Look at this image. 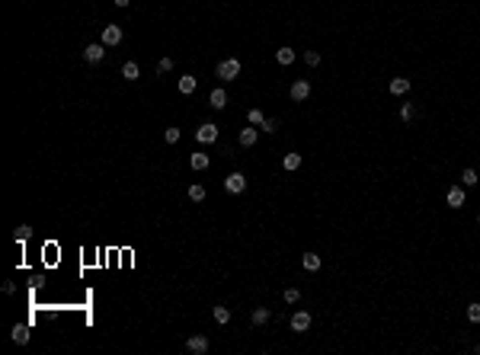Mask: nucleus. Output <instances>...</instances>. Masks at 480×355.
I'll return each instance as SVG.
<instances>
[{"label": "nucleus", "instance_id": "1", "mask_svg": "<svg viewBox=\"0 0 480 355\" xmlns=\"http://www.w3.org/2000/svg\"><path fill=\"white\" fill-rule=\"evenodd\" d=\"M215 77H221L227 84V80H237L240 77V61L237 58H224L218 67H215Z\"/></svg>", "mask_w": 480, "mask_h": 355}, {"label": "nucleus", "instance_id": "2", "mask_svg": "<svg viewBox=\"0 0 480 355\" xmlns=\"http://www.w3.org/2000/svg\"><path fill=\"white\" fill-rule=\"evenodd\" d=\"M218 125H215V122H205V125H199L195 128V141H199V144H215V141H218Z\"/></svg>", "mask_w": 480, "mask_h": 355}, {"label": "nucleus", "instance_id": "3", "mask_svg": "<svg viewBox=\"0 0 480 355\" xmlns=\"http://www.w3.org/2000/svg\"><path fill=\"white\" fill-rule=\"evenodd\" d=\"M103 45H106V48H116V45H122V26H116V23H106L103 26Z\"/></svg>", "mask_w": 480, "mask_h": 355}, {"label": "nucleus", "instance_id": "4", "mask_svg": "<svg viewBox=\"0 0 480 355\" xmlns=\"http://www.w3.org/2000/svg\"><path fill=\"white\" fill-rule=\"evenodd\" d=\"M288 326H292L295 333H307L310 330V313L307 311H295L292 317H288Z\"/></svg>", "mask_w": 480, "mask_h": 355}, {"label": "nucleus", "instance_id": "5", "mask_svg": "<svg viewBox=\"0 0 480 355\" xmlns=\"http://www.w3.org/2000/svg\"><path fill=\"white\" fill-rule=\"evenodd\" d=\"M208 346H212V343H208V336H202V333H195V336L186 339V349L192 352V355H205Z\"/></svg>", "mask_w": 480, "mask_h": 355}, {"label": "nucleus", "instance_id": "6", "mask_svg": "<svg viewBox=\"0 0 480 355\" xmlns=\"http://www.w3.org/2000/svg\"><path fill=\"white\" fill-rule=\"evenodd\" d=\"M224 189H227L231 195H240L243 189H247V176H243V173H231V176L224 179Z\"/></svg>", "mask_w": 480, "mask_h": 355}, {"label": "nucleus", "instance_id": "7", "mask_svg": "<svg viewBox=\"0 0 480 355\" xmlns=\"http://www.w3.org/2000/svg\"><path fill=\"white\" fill-rule=\"evenodd\" d=\"M106 58V45L103 42H93L84 48V61H90V64H99V61Z\"/></svg>", "mask_w": 480, "mask_h": 355}, {"label": "nucleus", "instance_id": "8", "mask_svg": "<svg viewBox=\"0 0 480 355\" xmlns=\"http://www.w3.org/2000/svg\"><path fill=\"white\" fill-rule=\"evenodd\" d=\"M445 202H448L451 208H464V202H468V192H464V186H451L448 195H445Z\"/></svg>", "mask_w": 480, "mask_h": 355}, {"label": "nucleus", "instance_id": "9", "mask_svg": "<svg viewBox=\"0 0 480 355\" xmlns=\"http://www.w3.org/2000/svg\"><path fill=\"white\" fill-rule=\"evenodd\" d=\"M288 96H292L295 102H304V99L310 96V84H307V80H295L292 90H288Z\"/></svg>", "mask_w": 480, "mask_h": 355}, {"label": "nucleus", "instance_id": "10", "mask_svg": "<svg viewBox=\"0 0 480 355\" xmlns=\"http://www.w3.org/2000/svg\"><path fill=\"white\" fill-rule=\"evenodd\" d=\"M240 147H253L256 141H260V128L256 125H247V128H240Z\"/></svg>", "mask_w": 480, "mask_h": 355}, {"label": "nucleus", "instance_id": "11", "mask_svg": "<svg viewBox=\"0 0 480 355\" xmlns=\"http://www.w3.org/2000/svg\"><path fill=\"white\" fill-rule=\"evenodd\" d=\"M295 58H298V54H295V48H288V45H282L279 51H275V61H279L282 67H288V64H295Z\"/></svg>", "mask_w": 480, "mask_h": 355}, {"label": "nucleus", "instance_id": "12", "mask_svg": "<svg viewBox=\"0 0 480 355\" xmlns=\"http://www.w3.org/2000/svg\"><path fill=\"white\" fill-rule=\"evenodd\" d=\"M227 102H231V99H227V93L221 90V87H218V90H212V96H208V106H212V109H224Z\"/></svg>", "mask_w": 480, "mask_h": 355}, {"label": "nucleus", "instance_id": "13", "mask_svg": "<svg viewBox=\"0 0 480 355\" xmlns=\"http://www.w3.org/2000/svg\"><path fill=\"white\" fill-rule=\"evenodd\" d=\"M391 93H394V96H407V93H410V80L407 77H394V80H391Z\"/></svg>", "mask_w": 480, "mask_h": 355}, {"label": "nucleus", "instance_id": "14", "mask_svg": "<svg viewBox=\"0 0 480 355\" xmlns=\"http://www.w3.org/2000/svg\"><path fill=\"white\" fill-rule=\"evenodd\" d=\"M189 167H192V170H208V167H212V157L195 151L192 157H189Z\"/></svg>", "mask_w": 480, "mask_h": 355}, {"label": "nucleus", "instance_id": "15", "mask_svg": "<svg viewBox=\"0 0 480 355\" xmlns=\"http://www.w3.org/2000/svg\"><path fill=\"white\" fill-rule=\"evenodd\" d=\"M250 320H253V326H266L269 320H272V311H269V307H256Z\"/></svg>", "mask_w": 480, "mask_h": 355}, {"label": "nucleus", "instance_id": "16", "mask_svg": "<svg viewBox=\"0 0 480 355\" xmlns=\"http://www.w3.org/2000/svg\"><path fill=\"white\" fill-rule=\"evenodd\" d=\"M212 317H215V323H231V307H224V304H218V307H212Z\"/></svg>", "mask_w": 480, "mask_h": 355}, {"label": "nucleus", "instance_id": "17", "mask_svg": "<svg viewBox=\"0 0 480 355\" xmlns=\"http://www.w3.org/2000/svg\"><path fill=\"white\" fill-rule=\"evenodd\" d=\"M10 339H13V343H19V346L29 343V326H26V323H16V326H13V333H10Z\"/></svg>", "mask_w": 480, "mask_h": 355}, {"label": "nucleus", "instance_id": "18", "mask_svg": "<svg viewBox=\"0 0 480 355\" xmlns=\"http://www.w3.org/2000/svg\"><path fill=\"white\" fill-rule=\"evenodd\" d=\"M195 87H199V80H195L192 74H186V77H179V93H182V96H189V93H195Z\"/></svg>", "mask_w": 480, "mask_h": 355}, {"label": "nucleus", "instance_id": "19", "mask_svg": "<svg viewBox=\"0 0 480 355\" xmlns=\"http://www.w3.org/2000/svg\"><path fill=\"white\" fill-rule=\"evenodd\" d=\"M301 266L307 272H317V269H320V256H317V253H304L301 256Z\"/></svg>", "mask_w": 480, "mask_h": 355}, {"label": "nucleus", "instance_id": "20", "mask_svg": "<svg viewBox=\"0 0 480 355\" xmlns=\"http://www.w3.org/2000/svg\"><path fill=\"white\" fill-rule=\"evenodd\" d=\"M122 77H125V80H138L141 77V67L134 64V61H128V64L122 67Z\"/></svg>", "mask_w": 480, "mask_h": 355}, {"label": "nucleus", "instance_id": "21", "mask_svg": "<svg viewBox=\"0 0 480 355\" xmlns=\"http://www.w3.org/2000/svg\"><path fill=\"white\" fill-rule=\"evenodd\" d=\"M282 167H285L288 173H292V170H298L301 167V154H285V157H282Z\"/></svg>", "mask_w": 480, "mask_h": 355}, {"label": "nucleus", "instance_id": "22", "mask_svg": "<svg viewBox=\"0 0 480 355\" xmlns=\"http://www.w3.org/2000/svg\"><path fill=\"white\" fill-rule=\"evenodd\" d=\"M247 122H250V125H256V128H260L262 122H266V112H262V109H250V112H247Z\"/></svg>", "mask_w": 480, "mask_h": 355}, {"label": "nucleus", "instance_id": "23", "mask_svg": "<svg viewBox=\"0 0 480 355\" xmlns=\"http://www.w3.org/2000/svg\"><path fill=\"white\" fill-rule=\"evenodd\" d=\"M477 182H480V176H477V170H464V173H461V186H477Z\"/></svg>", "mask_w": 480, "mask_h": 355}, {"label": "nucleus", "instance_id": "24", "mask_svg": "<svg viewBox=\"0 0 480 355\" xmlns=\"http://www.w3.org/2000/svg\"><path fill=\"white\" fill-rule=\"evenodd\" d=\"M413 119H416L413 102H403V106H400V122H413Z\"/></svg>", "mask_w": 480, "mask_h": 355}, {"label": "nucleus", "instance_id": "25", "mask_svg": "<svg viewBox=\"0 0 480 355\" xmlns=\"http://www.w3.org/2000/svg\"><path fill=\"white\" fill-rule=\"evenodd\" d=\"M13 237H16V243H26V240L32 237V227H29V224H19V227H16V234H13Z\"/></svg>", "mask_w": 480, "mask_h": 355}, {"label": "nucleus", "instance_id": "26", "mask_svg": "<svg viewBox=\"0 0 480 355\" xmlns=\"http://www.w3.org/2000/svg\"><path fill=\"white\" fill-rule=\"evenodd\" d=\"M189 199H192V202H205V186H199V182L189 186Z\"/></svg>", "mask_w": 480, "mask_h": 355}, {"label": "nucleus", "instance_id": "27", "mask_svg": "<svg viewBox=\"0 0 480 355\" xmlns=\"http://www.w3.org/2000/svg\"><path fill=\"white\" fill-rule=\"evenodd\" d=\"M260 132H266V134H275V132H279V119H266V122L260 125Z\"/></svg>", "mask_w": 480, "mask_h": 355}, {"label": "nucleus", "instance_id": "28", "mask_svg": "<svg viewBox=\"0 0 480 355\" xmlns=\"http://www.w3.org/2000/svg\"><path fill=\"white\" fill-rule=\"evenodd\" d=\"M468 320H471V323H480V301L468 304Z\"/></svg>", "mask_w": 480, "mask_h": 355}, {"label": "nucleus", "instance_id": "29", "mask_svg": "<svg viewBox=\"0 0 480 355\" xmlns=\"http://www.w3.org/2000/svg\"><path fill=\"white\" fill-rule=\"evenodd\" d=\"M282 298H285V304H298L301 301V291L298 288H285V295H282Z\"/></svg>", "mask_w": 480, "mask_h": 355}, {"label": "nucleus", "instance_id": "30", "mask_svg": "<svg viewBox=\"0 0 480 355\" xmlns=\"http://www.w3.org/2000/svg\"><path fill=\"white\" fill-rule=\"evenodd\" d=\"M304 64L317 67V64H320V51H304Z\"/></svg>", "mask_w": 480, "mask_h": 355}, {"label": "nucleus", "instance_id": "31", "mask_svg": "<svg viewBox=\"0 0 480 355\" xmlns=\"http://www.w3.org/2000/svg\"><path fill=\"white\" fill-rule=\"evenodd\" d=\"M164 141H167V144H176V141H179V128H167V132H164Z\"/></svg>", "mask_w": 480, "mask_h": 355}, {"label": "nucleus", "instance_id": "32", "mask_svg": "<svg viewBox=\"0 0 480 355\" xmlns=\"http://www.w3.org/2000/svg\"><path fill=\"white\" fill-rule=\"evenodd\" d=\"M167 71H173V58H160L157 61V74H167Z\"/></svg>", "mask_w": 480, "mask_h": 355}, {"label": "nucleus", "instance_id": "33", "mask_svg": "<svg viewBox=\"0 0 480 355\" xmlns=\"http://www.w3.org/2000/svg\"><path fill=\"white\" fill-rule=\"evenodd\" d=\"M112 3H116V6H122V10H125V6L131 3V0H112Z\"/></svg>", "mask_w": 480, "mask_h": 355}]
</instances>
